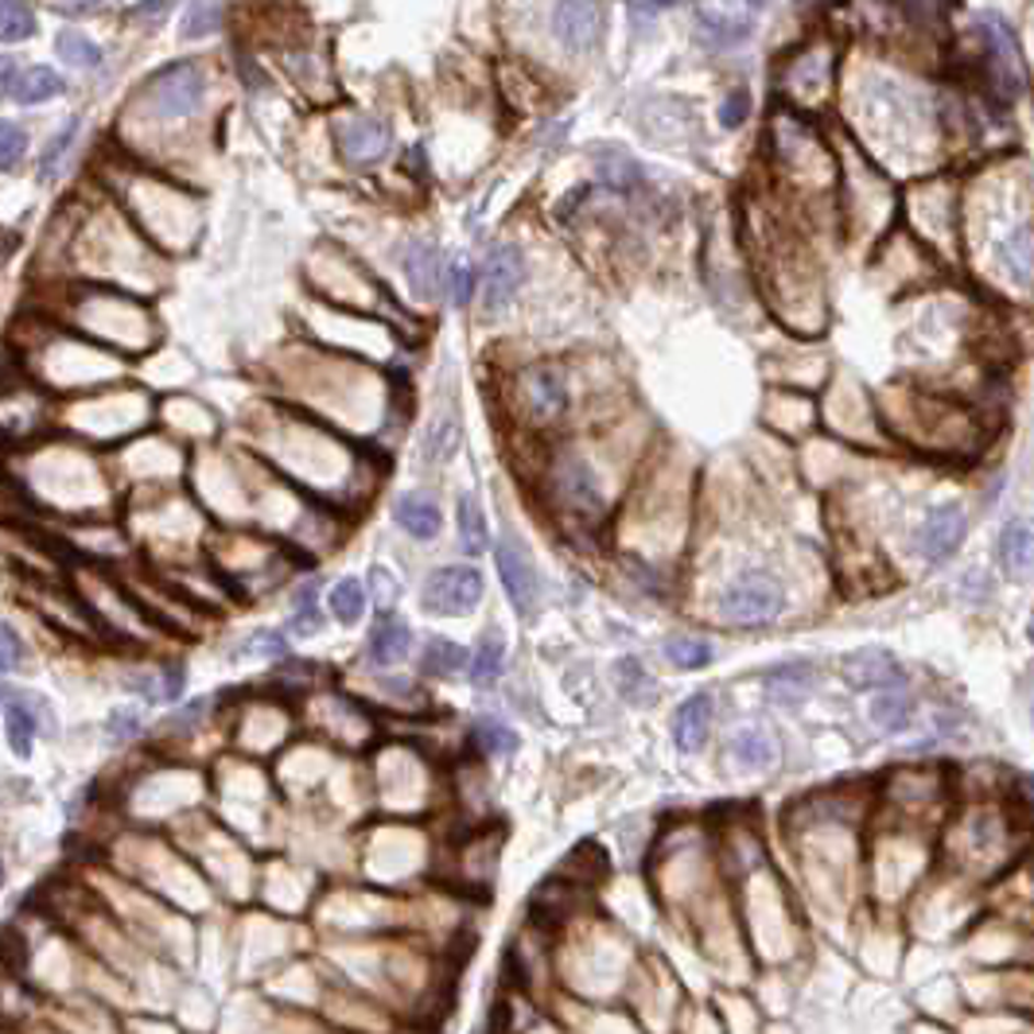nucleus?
Segmentation results:
<instances>
[{
	"instance_id": "nucleus-1",
	"label": "nucleus",
	"mask_w": 1034,
	"mask_h": 1034,
	"mask_svg": "<svg viewBox=\"0 0 1034 1034\" xmlns=\"http://www.w3.org/2000/svg\"><path fill=\"white\" fill-rule=\"evenodd\" d=\"M782 603H786V591L774 576L766 572H747L739 576L736 583H727L724 595H719V615L727 623H743V626H759L770 623L779 615Z\"/></svg>"
},
{
	"instance_id": "nucleus-2",
	"label": "nucleus",
	"mask_w": 1034,
	"mask_h": 1034,
	"mask_svg": "<svg viewBox=\"0 0 1034 1034\" xmlns=\"http://www.w3.org/2000/svg\"><path fill=\"white\" fill-rule=\"evenodd\" d=\"M203 94H206V82H203V75H198L195 63H171V67H163L160 75H152V82L145 86V98H148V105H152V113H160V117H168V121H180V117L198 113Z\"/></svg>"
},
{
	"instance_id": "nucleus-3",
	"label": "nucleus",
	"mask_w": 1034,
	"mask_h": 1034,
	"mask_svg": "<svg viewBox=\"0 0 1034 1034\" xmlns=\"http://www.w3.org/2000/svg\"><path fill=\"white\" fill-rule=\"evenodd\" d=\"M980 43H984V70H988V82H992L1003 98H1015L1019 90H1023V59H1019L1015 35L1008 32V24L984 20Z\"/></svg>"
},
{
	"instance_id": "nucleus-4",
	"label": "nucleus",
	"mask_w": 1034,
	"mask_h": 1034,
	"mask_svg": "<svg viewBox=\"0 0 1034 1034\" xmlns=\"http://www.w3.org/2000/svg\"><path fill=\"white\" fill-rule=\"evenodd\" d=\"M495 565L505 583V595H510V603L518 607V615H533L541 603V583L530 565V556H525V548L513 537H502L495 545Z\"/></svg>"
},
{
	"instance_id": "nucleus-5",
	"label": "nucleus",
	"mask_w": 1034,
	"mask_h": 1034,
	"mask_svg": "<svg viewBox=\"0 0 1034 1034\" xmlns=\"http://www.w3.org/2000/svg\"><path fill=\"white\" fill-rule=\"evenodd\" d=\"M334 145H339V152L346 163L366 168V163L385 160V152L394 148V133H389V125L377 117H351V121H339V125H334Z\"/></svg>"
},
{
	"instance_id": "nucleus-6",
	"label": "nucleus",
	"mask_w": 1034,
	"mask_h": 1034,
	"mask_svg": "<svg viewBox=\"0 0 1034 1034\" xmlns=\"http://www.w3.org/2000/svg\"><path fill=\"white\" fill-rule=\"evenodd\" d=\"M482 599V576L475 568H440L424 588V607L436 615H459Z\"/></svg>"
},
{
	"instance_id": "nucleus-7",
	"label": "nucleus",
	"mask_w": 1034,
	"mask_h": 1034,
	"mask_svg": "<svg viewBox=\"0 0 1034 1034\" xmlns=\"http://www.w3.org/2000/svg\"><path fill=\"white\" fill-rule=\"evenodd\" d=\"M553 482H556V495H560V502L568 505V510H576L580 518H599L603 513V495H599V482L595 475H591V467L583 459H560L553 467Z\"/></svg>"
},
{
	"instance_id": "nucleus-8",
	"label": "nucleus",
	"mask_w": 1034,
	"mask_h": 1034,
	"mask_svg": "<svg viewBox=\"0 0 1034 1034\" xmlns=\"http://www.w3.org/2000/svg\"><path fill=\"white\" fill-rule=\"evenodd\" d=\"M553 32L568 52H591L603 35V4H556Z\"/></svg>"
},
{
	"instance_id": "nucleus-9",
	"label": "nucleus",
	"mask_w": 1034,
	"mask_h": 1034,
	"mask_svg": "<svg viewBox=\"0 0 1034 1034\" xmlns=\"http://www.w3.org/2000/svg\"><path fill=\"white\" fill-rule=\"evenodd\" d=\"M525 409L537 420H553L568 409V382L556 366H533L522 382Z\"/></svg>"
},
{
	"instance_id": "nucleus-10",
	"label": "nucleus",
	"mask_w": 1034,
	"mask_h": 1034,
	"mask_svg": "<svg viewBox=\"0 0 1034 1034\" xmlns=\"http://www.w3.org/2000/svg\"><path fill=\"white\" fill-rule=\"evenodd\" d=\"M961 537H965V510H961V505H938V510H930V518H925L922 533H918V545H922V553L930 556V560H945V556L961 545Z\"/></svg>"
},
{
	"instance_id": "nucleus-11",
	"label": "nucleus",
	"mask_w": 1034,
	"mask_h": 1034,
	"mask_svg": "<svg viewBox=\"0 0 1034 1034\" xmlns=\"http://www.w3.org/2000/svg\"><path fill=\"white\" fill-rule=\"evenodd\" d=\"M844 681L852 689H895L902 681V669L890 658L887 650H860L852 658H844Z\"/></svg>"
},
{
	"instance_id": "nucleus-12",
	"label": "nucleus",
	"mask_w": 1034,
	"mask_h": 1034,
	"mask_svg": "<svg viewBox=\"0 0 1034 1034\" xmlns=\"http://www.w3.org/2000/svg\"><path fill=\"white\" fill-rule=\"evenodd\" d=\"M522 276H525V261H522V253H518V246H495V253H490V261H487V273H482L490 308L510 304V296L518 292Z\"/></svg>"
},
{
	"instance_id": "nucleus-13",
	"label": "nucleus",
	"mask_w": 1034,
	"mask_h": 1034,
	"mask_svg": "<svg viewBox=\"0 0 1034 1034\" xmlns=\"http://www.w3.org/2000/svg\"><path fill=\"white\" fill-rule=\"evenodd\" d=\"M409 641H412L409 623H405L401 615H394V611H385L374 623V630H370L366 654L374 666H397V661L409 654Z\"/></svg>"
},
{
	"instance_id": "nucleus-14",
	"label": "nucleus",
	"mask_w": 1034,
	"mask_h": 1034,
	"mask_svg": "<svg viewBox=\"0 0 1034 1034\" xmlns=\"http://www.w3.org/2000/svg\"><path fill=\"white\" fill-rule=\"evenodd\" d=\"M712 708H716V704H712L708 693H696L681 704L677 724H673V739L681 751H701L704 736H708V727H712Z\"/></svg>"
},
{
	"instance_id": "nucleus-15",
	"label": "nucleus",
	"mask_w": 1034,
	"mask_h": 1034,
	"mask_svg": "<svg viewBox=\"0 0 1034 1034\" xmlns=\"http://www.w3.org/2000/svg\"><path fill=\"white\" fill-rule=\"evenodd\" d=\"M405 273H409V284L417 296L432 299L440 292V284H444V269H440V253L436 246H428V241H412L409 249H405Z\"/></svg>"
},
{
	"instance_id": "nucleus-16",
	"label": "nucleus",
	"mask_w": 1034,
	"mask_h": 1034,
	"mask_svg": "<svg viewBox=\"0 0 1034 1034\" xmlns=\"http://www.w3.org/2000/svg\"><path fill=\"white\" fill-rule=\"evenodd\" d=\"M394 518H397V525L417 541H428L440 533V510H436V502L424 495H401L394 502Z\"/></svg>"
},
{
	"instance_id": "nucleus-17",
	"label": "nucleus",
	"mask_w": 1034,
	"mask_h": 1034,
	"mask_svg": "<svg viewBox=\"0 0 1034 1034\" xmlns=\"http://www.w3.org/2000/svg\"><path fill=\"white\" fill-rule=\"evenodd\" d=\"M4 94L20 105H39V102H47V98L63 94V78L55 75L52 67H27L4 86Z\"/></svg>"
},
{
	"instance_id": "nucleus-18",
	"label": "nucleus",
	"mask_w": 1034,
	"mask_h": 1034,
	"mask_svg": "<svg viewBox=\"0 0 1034 1034\" xmlns=\"http://www.w3.org/2000/svg\"><path fill=\"white\" fill-rule=\"evenodd\" d=\"M32 696H20V693H4V727H9V743L16 754H27L32 751V739H35V712H32Z\"/></svg>"
},
{
	"instance_id": "nucleus-19",
	"label": "nucleus",
	"mask_w": 1034,
	"mask_h": 1034,
	"mask_svg": "<svg viewBox=\"0 0 1034 1034\" xmlns=\"http://www.w3.org/2000/svg\"><path fill=\"white\" fill-rule=\"evenodd\" d=\"M1000 261L1015 281L1034 284V226H1019L1000 241Z\"/></svg>"
},
{
	"instance_id": "nucleus-20",
	"label": "nucleus",
	"mask_w": 1034,
	"mask_h": 1034,
	"mask_svg": "<svg viewBox=\"0 0 1034 1034\" xmlns=\"http://www.w3.org/2000/svg\"><path fill=\"white\" fill-rule=\"evenodd\" d=\"M595 168H599V180L615 191H634V188H641V180H646L641 168L623 152V148H603V152L595 156Z\"/></svg>"
},
{
	"instance_id": "nucleus-21",
	"label": "nucleus",
	"mask_w": 1034,
	"mask_h": 1034,
	"mask_svg": "<svg viewBox=\"0 0 1034 1034\" xmlns=\"http://www.w3.org/2000/svg\"><path fill=\"white\" fill-rule=\"evenodd\" d=\"M731 759L747 770H766L774 762V739L762 727H743L731 736Z\"/></svg>"
},
{
	"instance_id": "nucleus-22",
	"label": "nucleus",
	"mask_w": 1034,
	"mask_h": 1034,
	"mask_svg": "<svg viewBox=\"0 0 1034 1034\" xmlns=\"http://www.w3.org/2000/svg\"><path fill=\"white\" fill-rule=\"evenodd\" d=\"M696 24H701V39L708 47H736L751 35V24L747 20H727L724 12L712 9H696Z\"/></svg>"
},
{
	"instance_id": "nucleus-23",
	"label": "nucleus",
	"mask_w": 1034,
	"mask_h": 1034,
	"mask_svg": "<svg viewBox=\"0 0 1034 1034\" xmlns=\"http://www.w3.org/2000/svg\"><path fill=\"white\" fill-rule=\"evenodd\" d=\"M1000 560L1008 572H1026L1034 565V530L1023 522H1011L1000 537Z\"/></svg>"
},
{
	"instance_id": "nucleus-24",
	"label": "nucleus",
	"mask_w": 1034,
	"mask_h": 1034,
	"mask_svg": "<svg viewBox=\"0 0 1034 1034\" xmlns=\"http://www.w3.org/2000/svg\"><path fill=\"white\" fill-rule=\"evenodd\" d=\"M910 712H914V701H910L907 693H898V689L879 693L872 704V719H875V727H883V731H902V727L910 724Z\"/></svg>"
},
{
	"instance_id": "nucleus-25",
	"label": "nucleus",
	"mask_w": 1034,
	"mask_h": 1034,
	"mask_svg": "<svg viewBox=\"0 0 1034 1034\" xmlns=\"http://www.w3.org/2000/svg\"><path fill=\"white\" fill-rule=\"evenodd\" d=\"M459 541L467 556L487 553V522H482V510L475 498H459Z\"/></svg>"
},
{
	"instance_id": "nucleus-26",
	"label": "nucleus",
	"mask_w": 1034,
	"mask_h": 1034,
	"mask_svg": "<svg viewBox=\"0 0 1034 1034\" xmlns=\"http://www.w3.org/2000/svg\"><path fill=\"white\" fill-rule=\"evenodd\" d=\"M463 661H467L463 646H455V641H447V638H432V641L424 646V673H432V677H452V673H459Z\"/></svg>"
},
{
	"instance_id": "nucleus-27",
	"label": "nucleus",
	"mask_w": 1034,
	"mask_h": 1034,
	"mask_svg": "<svg viewBox=\"0 0 1034 1034\" xmlns=\"http://www.w3.org/2000/svg\"><path fill=\"white\" fill-rule=\"evenodd\" d=\"M331 611H334V618L339 623H359L362 618V611H366V591H362V583L359 580H339L331 588Z\"/></svg>"
},
{
	"instance_id": "nucleus-28",
	"label": "nucleus",
	"mask_w": 1034,
	"mask_h": 1034,
	"mask_svg": "<svg viewBox=\"0 0 1034 1034\" xmlns=\"http://www.w3.org/2000/svg\"><path fill=\"white\" fill-rule=\"evenodd\" d=\"M502 661H505L502 638H498V634H487V638L479 641V650H475V661H470V677H475V684L495 681V677L502 673Z\"/></svg>"
},
{
	"instance_id": "nucleus-29",
	"label": "nucleus",
	"mask_w": 1034,
	"mask_h": 1034,
	"mask_svg": "<svg viewBox=\"0 0 1034 1034\" xmlns=\"http://www.w3.org/2000/svg\"><path fill=\"white\" fill-rule=\"evenodd\" d=\"M55 47H59L63 59L75 63V67H98V63H102V47L82 32H59Z\"/></svg>"
},
{
	"instance_id": "nucleus-30",
	"label": "nucleus",
	"mask_w": 1034,
	"mask_h": 1034,
	"mask_svg": "<svg viewBox=\"0 0 1034 1034\" xmlns=\"http://www.w3.org/2000/svg\"><path fill=\"white\" fill-rule=\"evenodd\" d=\"M455 447H459V420L455 417H447V420H440L432 432H428V440H424V459L428 463H447L455 455Z\"/></svg>"
},
{
	"instance_id": "nucleus-31",
	"label": "nucleus",
	"mask_w": 1034,
	"mask_h": 1034,
	"mask_svg": "<svg viewBox=\"0 0 1034 1034\" xmlns=\"http://www.w3.org/2000/svg\"><path fill=\"white\" fill-rule=\"evenodd\" d=\"M666 658L673 661L677 669H704L712 661V646L701 638H669Z\"/></svg>"
},
{
	"instance_id": "nucleus-32",
	"label": "nucleus",
	"mask_w": 1034,
	"mask_h": 1034,
	"mask_svg": "<svg viewBox=\"0 0 1034 1034\" xmlns=\"http://www.w3.org/2000/svg\"><path fill=\"white\" fill-rule=\"evenodd\" d=\"M0 16H4V27H0V39H4V43L27 39V35L35 32V12L27 9V4L4 0V4H0Z\"/></svg>"
},
{
	"instance_id": "nucleus-33",
	"label": "nucleus",
	"mask_w": 1034,
	"mask_h": 1034,
	"mask_svg": "<svg viewBox=\"0 0 1034 1034\" xmlns=\"http://www.w3.org/2000/svg\"><path fill=\"white\" fill-rule=\"evenodd\" d=\"M475 743H479L487 754H513L518 751V736H513L505 724H495V719H479V724H475Z\"/></svg>"
},
{
	"instance_id": "nucleus-34",
	"label": "nucleus",
	"mask_w": 1034,
	"mask_h": 1034,
	"mask_svg": "<svg viewBox=\"0 0 1034 1034\" xmlns=\"http://www.w3.org/2000/svg\"><path fill=\"white\" fill-rule=\"evenodd\" d=\"M809 689V666H782L770 673V696L779 701H794Z\"/></svg>"
},
{
	"instance_id": "nucleus-35",
	"label": "nucleus",
	"mask_w": 1034,
	"mask_h": 1034,
	"mask_svg": "<svg viewBox=\"0 0 1034 1034\" xmlns=\"http://www.w3.org/2000/svg\"><path fill=\"white\" fill-rule=\"evenodd\" d=\"M75 133H78V117H70L67 125L55 133L52 140H47V152H43V160H39V175L43 180H52L55 175V168H59V160L67 156V148H70V140H75Z\"/></svg>"
},
{
	"instance_id": "nucleus-36",
	"label": "nucleus",
	"mask_w": 1034,
	"mask_h": 1034,
	"mask_svg": "<svg viewBox=\"0 0 1034 1034\" xmlns=\"http://www.w3.org/2000/svg\"><path fill=\"white\" fill-rule=\"evenodd\" d=\"M223 4H191L188 9V20H183V35L188 39H203V35H211L214 27H218V20H223Z\"/></svg>"
},
{
	"instance_id": "nucleus-37",
	"label": "nucleus",
	"mask_w": 1034,
	"mask_h": 1034,
	"mask_svg": "<svg viewBox=\"0 0 1034 1034\" xmlns=\"http://www.w3.org/2000/svg\"><path fill=\"white\" fill-rule=\"evenodd\" d=\"M0 137H4V156H0V163H4V171H12L20 163V156H24V148H27V133L16 125V121H4Z\"/></svg>"
},
{
	"instance_id": "nucleus-38",
	"label": "nucleus",
	"mask_w": 1034,
	"mask_h": 1034,
	"mask_svg": "<svg viewBox=\"0 0 1034 1034\" xmlns=\"http://www.w3.org/2000/svg\"><path fill=\"white\" fill-rule=\"evenodd\" d=\"M747 110H751V98H747V90H731L724 102V110H719V121H724L727 128H739L747 121Z\"/></svg>"
},
{
	"instance_id": "nucleus-39",
	"label": "nucleus",
	"mask_w": 1034,
	"mask_h": 1034,
	"mask_svg": "<svg viewBox=\"0 0 1034 1034\" xmlns=\"http://www.w3.org/2000/svg\"><path fill=\"white\" fill-rule=\"evenodd\" d=\"M470 292H475V273H470L467 265H455L452 269V296H455V304H467Z\"/></svg>"
},
{
	"instance_id": "nucleus-40",
	"label": "nucleus",
	"mask_w": 1034,
	"mask_h": 1034,
	"mask_svg": "<svg viewBox=\"0 0 1034 1034\" xmlns=\"http://www.w3.org/2000/svg\"><path fill=\"white\" fill-rule=\"evenodd\" d=\"M0 638H4V654H0V658H4V669H16L20 654H24V646H20V634L12 630L9 623H4V626H0Z\"/></svg>"
},
{
	"instance_id": "nucleus-41",
	"label": "nucleus",
	"mask_w": 1034,
	"mask_h": 1034,
	"mask_svg": "<svg viewBox=\"0 0 1034 1034\" xmlns=\"http://www.w3.org/2000/svg\"><path fill=\"white\" fill-rule=\"evenodd\" d=\"M618 677H626V681H618V684H623V693L630 696V701H638V693H634V689L646 681V673L638 669V661H623V666H618ZM646 684H650V681H646Z\"/></svg>"
},
{
	"instance_id": "nucleus-42",
	"label": "nucleus",
	"mask_w": 1034,
	"mask_h": 1034,
	"mask_svg": "<svg viewBox=\"0 0 1034 1034\" xmlns=\"http://www.w3.org/2000/svg\"><path fill=\"white\" fill-rule=\"evenodd\" d=\"M137 716L133 712H117V716H110V736L113 739H128V736H137Z\"/></svg>"
},
{
	"instance_id": "nucleus-43",
	"label": "nucleus",
	"mask_w": 1034,
	"mask_h": 1034,
	"mask_svg": "<svg viewBox=\"0 0 1034 1034\" xmlns=\"http://www.w3.org/2000/svg\"><path fill=\"white\" fill-rule=\"evenodd\" d=\"M292 630H296V634H316L319 630V611L316 607H299Z\"/></svg>"
},
{
	"instance_id": "nucleus-44",
	"label": "nucleus",
	"mask_w": 1034,
	"mask_h": 1034,
	"mask_svg": "<svg viewBox=\"0 0 1034 1034\" xmlns=\"http://www.w3.org/2000/svg\"><path fill=\"white\" fill-rule=\"evenodd\" d=\"M171 12V4H137L133 9V16H140V20H163Z\"/></svg>"
},
{
	"instance_id": "nucleus-45",
	"label": "nucleus",
	"mask_w": 1034,
	"mask_h": 1034,
	"mask_svg": "<svg viewBox=\"0 0 1034 1034\" xmlns=\"http://www.w3.org/2000/svg\"><path fill=\"white\" fill-rule=\"evenodd\" d=\"M658 12H666V4H630V16L634 20H654Z\"/></svg>"
}]
</instances>
